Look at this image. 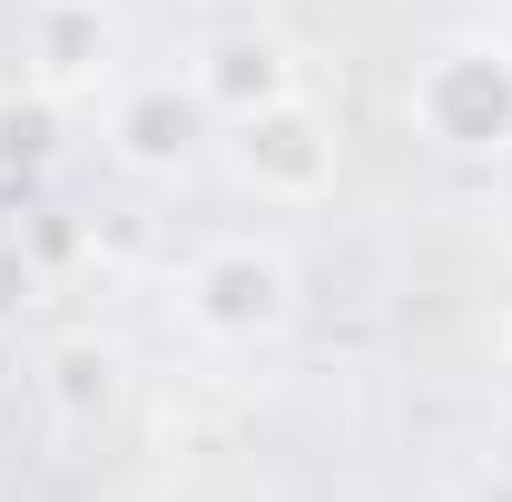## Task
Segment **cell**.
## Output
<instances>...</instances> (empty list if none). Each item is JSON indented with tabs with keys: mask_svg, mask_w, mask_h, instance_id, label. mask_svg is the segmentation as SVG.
I'll return each mask as SVG.
<instances>
[{
	"mask_svg": "<svg viewBox=\"0 0 512 502\" xmlns=\"http://www.w3.org/2000/svg\"><path fill=\"white\" fill-rule=\"evenodd\" d=\"M197 138H207V109H197V89H178V79L119 89V109H109V158L138 168V178H178L197 158Z\"/></svg>",
	"mask_w": 512,
	"mask_h": 502,
	"instance_id": "6",
	"label": "cell"
},
{
	"mask_svg": "<svg viewBox=\"0 0 512 502\" xmlns=\"http://www.w3.org/2000/svg\"><path fill=\"white\" fill-rule=\"evenodd\" d=\"M20 60H30V89H50L60 109L89 99V89L119 69V20H109V0H30Z\"/></svg>",
	"mask_w": 512,
	"mask_h": 502,
	"instance_id": "4",
	"label": "cell"
},
{
	"mask_svg": "<svg viewBox=\"0 0 512 502\" xmlns=\"http://www.w3.org/2000/svg\"><path fill=\"white\" fill-rule=\"evenodd\" d=\"M178 315H188L207 345H227V355H256V345H276L286 325H296V266L276 247H207L188 266V286H178Z\"/></svg>",
	"mask_w": 512,
	"mask_h": 502,
	"instance_id": "2",
	"label": "cell"
},
{
	"mask_svg": "<svg viewBox=\"0 0 512 502\" xmlns=\"http://www.w3.org/2000/svg\"><path fill=\"white\" fill-rule=\"evenodd\" d=\"M404 119L444 158H503L512 148V40H483V30L434 40L404 79Z\"/></svg>",
	"mask_w": 512,
	"mask_h": 502,
	"instance_id": "1",
	"label": "cell"
},
{
	"mask_svg": "<svg viewBox=\"0 0 512 502\" xmlns=\"http://www.w3.org/2000/svg\"><path fill=\"white\" fill-rule=\"evenodd\" d=\"M188 89L207 119H256V109H276V99H296V50L276 40V30H227V40H207L188 60Z\"/></svg>",
	"mask_w": 512,
	"mask_h": 502,
	"instance_id": "5",
	"label": "cell"
},
{
	"mask_svg": "<svg viewBox=\"0 0 512 502\" xmlns=\"http://www.w3.org/2000/svg\"><path fill=\"white\" fill-rule=\"evenodd\" d=\"M40 306V266H30V247H10L0 237V335H20V315Z\"/></svg>",
	"mask_w": 512,
	"mask_h": 502,
	"instance_id": "9",
	"label": "cell"
},
{
	"mask_svg": "<svg viewBox=\"0 0 512 502\" xmlns=\"http://www.w3.org/2000/svg\"><path fill=\"white\" fill-rule=\"evenodd\" d=\"M227 158H237V178H247L256 197L316 207V197L335 188V119L296 89V99H276V109H256V119L227 128Z\"/></svg>",
	"mask_w": 512,
	"mask_h": 502,
	"instance_id": "3",
	"label": "cell"
},
{
	"mask_svg": "<svg viewBox=\"0 0 512 502\" xmlns=\"http://www.w3.org/2000/svg\"><path fill=\"white\" fill-rule=\"evenodd\" d=\"M50 128H60V99H50V89L10 99V109H0V158H50V148H60Z\"/></svg>",
	"mask_w": 512,
	"mask_h": 502,
	"instance_id": "8",
	"label": "cell"
},
{
	"mask_svg": "<svg viewBox=\"0 0 512 502\" xmlns=\"http://www.w3.org/2000/svg\"><path fill=\"white\" fill-rule=\"evenodd\" d=\"M40 404H50V434L60 443H89L109 414H119V355L99 335H60L40 355Z\"/></svg>",
	"mask_w": 512,
	"mask_h": 502,
	"instance_id": "7",
	"label": "cell"
}]
</instances>
